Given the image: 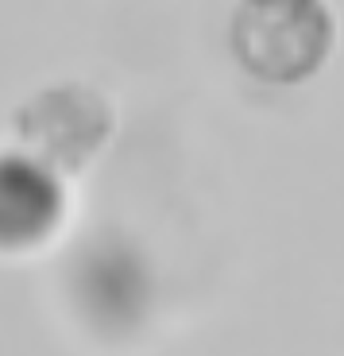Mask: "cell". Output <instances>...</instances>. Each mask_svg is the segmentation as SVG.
Segmentation results:
<instances>
[{
  "label": "cell",
  "instance_id": "obj_1",
  "mask_svg": "<svg viewBox=\"0 0 344 356\" xmlns=\"http://www.w3.org/2000/svg\"><path fill=\"white\" fill-rule=\"evenodd\" d=\"M341 24L329 0H240L229 19V51L263 86H306L336 54Z\"/></svg>",
  "mask_w": 344,
  "mask_h": 356
},
{
  "label": "cell",
  "instance_id": "obj_2",
  "mask_svg": "<svg viewBox=\"0 0 344 356\" xmlns=\"http://www.w3.org/2000/svg\"><path fill=\"white\" fill-rule=\"evenodd\" d=\"M16 136L24 155L54 175H74L108 143L113 105L81 81L51 86L16 113Z\"/></svg>",
  "mask_w": 344,
  "mask_h": 356
},
{
  "label": "cell",
  "instance_id": "obj_3",
  "mask_svg": "<svg viewBox=\"0 0 344 356\" xmlns=\"http://www.w3.org/2000/svg\"><path fill=\"white\" fill-rule=\"evenodd\" d=\"M58 205L54 170L31 155H0V248H27L47 236Z\"/></svg>",
  "mask_w": 344,
  "mask_h": 356
}]
</instances>
